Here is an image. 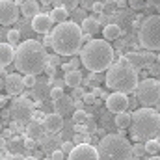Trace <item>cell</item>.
Returning <instances> with one entry per match:
<instances>
[{
	"label": "cell",
	"instance_id": "1",
	"mask_svg": "<svg viewBox=\"0 0 160 160\" xmlns=\"http://www.w3.org/2000/svg\"><path fill=\"white\" fill-rule=\"evenodd\" d=\"M13 63L19 73L24 75H39L45 71V65L48 63V54L43 47V43L34 39H28L24 43H19L15 48Z\"/></svg>",
	"mask_w": 160,
	"mask_h": 160
},
{
	"label": "cell",
	"instance_id": "2",
	"mask_svg": "<svg viewBox=\"0 0 160 160\" xmlns=\"http://www.w3.org/2000/svg\"><path fill=\"white\" fill-rule=\"evenodd\" d=\"M84 43V34L77 22L73 21H63L50 30V47L56 54L60 56H73L82 48Z\"/></svg>",
	"mask_w": 160,
	"mask_h": 160
},
{
	"label": "cell",
	"instance_id": "3",
	"mask_svg": "<svg viewBox=\"0 0 160 160\" xmlns=\"http://www.w3.org/2000/svg\"><path fill=\"white\" fill-rule=\"evenodd\" d=\"M82 65L91 73L106 71L114 62V48L106 39H89L80 50Z\"/></svg>",
	"mask_w": 160,
	"mask_h": 160
},
{
	"label": "cell",
	"instance_id": "4",
	"mask_svg": "<svg viewBox=\"0 0 160 160\" xmlns=\"http://www.w3.org/2000/svg\"><path fill=\"white\" fill-rule=\"evenodd\" d=\"M130 134L134 140H151L157 138L160 132V114L151 106L138 108L130 116Z\"/></svg>",
	"mask_w": 160,
	"mask_h": 160
},
{
	"label": "cell",
	"instance_id": "5",
	"mask_svg": "<svg viewBox=\"0 0 160 160\" xmlns=\"http://www.w3.org/2000/svg\"><path fill=\"white\" fill-rule=\"evenodd\" d=\"M104 84L112 91H121V93H132L138 86V73L136 67L130 65L127 60H121L118 63L110 65L106 69Z\"/></svg>",
	"mask_w": 160,
	"mask_h": 160
},
{
	"label": "cell",
	"instance_id": "6",
	"mask_svg": "<svg viewBox=\"0 0 160 160\" xmlns=\"http://www.w3.org/2000/svg\"><path fill=\"white\" fill-rule=\"evenodd\" d=\"M99 160H130L132 145L121 134H106L97 147Z\"/></svg>",
	"mask_w": 160,
	"mask_h": 160
},
{
	"label": "cell",
	"instance_id": "7",
	"mask_svg": "<svg viewBox=\"0 0 160 160\" xmlns=\"http://www.w3.org/2000/svg\"><path fill=\"white\" fill-rule=\"evenodd\" d=\"M138 39L147 50H160V15H151L143 21Z\"/></svg>",
	"mask_w": 160,
	"mask_h": 160
},
{
	"label": "cell",
	"instance_id": "8",
	"mask_svg": "<svg viewBox=\"0 0 160 160\" xmlns=\"http://www.w3.org/2000/svg\"><path fill=\"white\" fill-rule=\"evenodd\" d=\"M136 99L142 106H155L160 102V80L157 78H143L138 82L136 89Z\"/></svg>",
	"mask_w": 160,
	"mask_h": 160
},
{
	"label": "cell",
	"instance_id": "9",
	"mask_svg": "<svg viewBox=\"0 0 160 160\" xmlns=\"http://www.w3.org/2000/svg\"><path fill=\"white\" fill-rule=\"evenodd\" d=\"M32 114H34V106H32V102L26 97L15 99L11 102V106H9V116H13L15 119H19V121L30 119Z\"/></svg>",
	"mask_w": 160,
	"mask_h": 160
},
{
	"label": "cell",
	"instance_id": "10",
	"mask_svg": "<svg viewBox=\"0 0 160 160\" xmlns=\"http://www.w3.org/2000/svg\"><path fill=\"white\" fill-rule=\"evenodd\" d=\"M67 160H99V153H97V147H93L88 142L86 143H77L71 149Z\"/></svg>",
	"mask_w": 160,
	"mask_h": 160
},
{
	"label": "cell",
	"instance_id": "11",
	"mask_svg": "<svg viewBox=\"0 0 160 160\" xmlns=\"http://www.w3.org/2000/svg\"><path fill=\"white\" fill-rule=\"evenodd\" d=\"M19 6L13 0H0V24H13L19 19Z\"/></svg>",
	"mask_w": 160,
	"mask_h": 160
},
{
	"label": "cell",
	"instance_id": "12",
	"mask_svg": "<svg viewBox=\"0 0 160 160\" xmlns=\"http://www.w3.org/2000/svg\"><path fill=\"white\" fill-rule=\"evenodd\" d=\"M106 108L114 114H119V112H125L128 108V95L127 93H121V91H114L110 93L106 99Z\"/></svg>",
	"mask_w": 160,
	"mask_h": 160
},
{
	"label": "cell",
	"instance_id": "13",
	"mask_svg": "<svg viewBox=\"0 0 160 160\" xmlns=\"http://www.w3.org/2000/svg\"><path fill=\"white\" fill-rule=\"evenodd\" d=\"M54 28V21L50 19V15H45V13H36L32 17V30L38 32V34H48L50 30Z\"/></svg>",
	"mask_w": 160,
	"mask_h": 160
},
{
	"label": "cell",
	"instance_id": "14",
	"mask_svg": "<svg viewBox=\"0 0 160 160\" xmlns=\"http://www.w3.org/2000/svg\"><path fill=\"white\" fill-rule=\"evenodd\" d=\"M4 89H6L9 95H19V93H22V89H24L22 77H21L19 73L8 75V77L4 78Z\"/></svg>",
	"mask_w": 160,
	"mask_h": 160
},
{
	"label": "cell",
	"instance_id": "15",
	"mask_svg": "<svg viewBox=\"0 0 160 160\" xmlns=\"http://www.w3.org/2000/svg\"><path fill=\"white\" fill-rule=\"evenodd\" d=\"M43 125H45L47 134H58V132L63 128V118H62V114H58V112H54V114H47V118H45V121H43Z\"/></svg>",
	"mask_w": 160,
	"mask_h": 160
},
{
	"label": "cell",
	"instance_id": "16",
	"mask_svg": "<svg viewBox=\"0 0 160 160\" xmlns=\"http://www.w3.org/2000/svg\"><path fill=\"white\" fill-rule=\"evenodd\" d=\"M15 58V47L9 43H0V67H8Z\"/></svg>",
	"mask_w": 160,
	"mask_h": 160
},
{
	"label": "cell",
	"instance_id": "17",
	"mask_svg": "<svg viewBox=\"0 0 160 160\" xmlns=\"http://www.w3.org/2000/svg\"><path fill=\"white\" fill-rule=\"evenodd\" d=\"M26 134H28V138H32V140H41V138L47 134L45 125H43L41 121H32V123L28 125V128H26Z\"/></svg>",
	"mask_w": 160,
	"mask_h": 160
},
{
	"label": "cell",
	"instance_id": "18",
	"mask_svg": "<svg viewBox=\"0 0 160 160\" xmlns=\"http://www.w3.org/2000/svg\"><path fill=\"white\" fill-rule=\"evenodd\" d=\"M80 28H82V34L93 36V34H97V32L101 30V24H99V21H97L95 17H84Z\"/></svg>",
	"mask_w": 160,
	"mask_h": 160
},
{
	"label": "cell",
	"instance_id": "19",
	"mask_svg": "<svg viewBox=\"0 0 160 160\" xmlns=\"http://www.w3.org/2000/svg\"><path fill=\"white\" fill-rule=\"evenodd\" d=\"M38 2L36 0H21L19 2V11L24 15V17H34L38 13Z\"/></svg>",
	"mask_w": 160,
	"mask_h": 160
},
{
	"label": "cell",
	"instance_id": "20",
	"mask_svg": "<svg viewBox=\"0 0 160 160\" xmlns=\"http://www.w3.org/2000/svg\"><path fill=\"white\" fill-rule=\"evenodd\" d=\"M63 84L69 86V88H77L82 84V73L78 69H71V71H65V78H63Z\"/></svg>",
	"mask_w": 160,
	"mask_h": 160
},
{
	"label": "cell",
	"instance_id": "21",
	"mask_svg": "<svg viewBox=\"0 0 160 160\" xmlns=\"http://www.w3.org/2000/svg\"><path fill=\"white\" fill-rule=\"evenodd\" d=\"M102 36H104L106 41H116L121 36L119 24H114V22H112V24H106V26L102 28Z\"/></svg>",
	"mask_w": 160,
	"mask_h": 160
},
{
	"label": "cell",
	"instance_id": "22",
	"mask_svg": "<svg viewBox=\"0 0 160 160\" xmlns=\"http://www.w3.org/2000/svg\"><path fill=\"white\" fill-rule=\"evenodd\" d=\"M41 140H43V145H41V147H43V151H45V153H52V151H54V149H58V145H60V140H58V136H56V134H48L47 138L43 136Z\"/></svg>",
	"mask_w": 160,
	"mask_h": 160
},
{
	"label": "cell",
	"instance_id": "23",
	"mask_svg": "<svg viewBox=\"0 0 160 160\" xmlns=\"http://www.w3.org/2000/svg\"><path fill=\"white\" fill-rule=\"evenodd\" d=\"M130 116H132V114H128L127 110H125V112H119V114L116 116V119H114L116 127H118V128H121V130L128 128V125H130Z\"/></svg>",
	"mask_w": 160,
	"mask_h": 160
},
{
	"label": "cell",
	"instance_id": "24",
	"mask_svg": "<svg viewBox=\"0 0 160 160\" xmlns=\"http://www.w3.org/2000/svg\"><path fill=\"white\" fill-rule=\"evenodd\" d=\"M67 17H69V11L63 9V8L54 6V9H50V19L54 22H63V21H67Z\"/></svg>",
	"mask_w": 160,
	"mask_h": 160
},
{
	"label": "cell",
	"instance_id": "25",
	"mask_svg": "<svg viewBox=\"0 0 160 160\" xmlns=\"http://www.w3.org/2000/svg\"><path fill=\"white\" fill-rule=\"evenodd\" d=\"M71 99L73 97H60L58 101H54V106H56V112L58 114H62V112H67L69 108H71Z\"/></svg>",
	"mask_w": 160,
	"mask_h": 160
},
{
	"label": "cell",
	"instance_id": "26",
	"mask_svg": "<svg viewBox=\"0 0 160 160\" xmlns=\"http://www.w3.org/2000/svg\"><path fill=\"white\" fill-rule=\"evenodd\" d=\"M145 153L149 155H158L160 153V142L157 138H151V140H145Z\"/></svg>",
	"mask_w": 160,
	"mask_h": 160
},
{
	"label": "cell",
	"instance_id": "27",
	"mask_svg": "<svg viewBox=\"0 0 160 160\" xmlns=\"http://www.w3.org/2000/svg\"><path fill=\"white\" fill-rule=\"evenodd\" d=\"M32 89H34V97H36L39 102L45 99V97H47V91H48L47 84H41V86H39V82H36V86H34Z\"/></svg>",
	"mask_w": 160,
	"mask_h": 160
},
{
	"label": "cell",
	"instance_id": "28",
	"mask_svg": "<svg viewBox=\"0 0 160 160\" xmlns=\"http://www.w3.org/2000/svg\"><path fill=\"white\" fill-rule=\"evenodd\" d=\"M52 2H54V6L63 8V9H67V11H71V9H75V8L78 6V0H52Z\"/></svg>",
	"mask_w": 160,
	"mask_h": 160
},
{
	"label": "cell",
	"instance_id": "29",
	"mask_svg": "<svg viewBox=\"0 0 160 160\" xmlns=\"http://www.w3.org/2000/svg\"><path fill=\"white\" fill-rule=\"evenodd\" d=\"M6 43H9V45H19L21 43V32L19 30H8V34H6Z\"/></svg>",
	"mask_w": 160,
	"mask_h": 160
},
{
	"label": "cell",
	"instance_id": "30",
	"mask_svg": "<svg viewBox=\"0 0 160 160\" xmlns=\"http://www.w3.org/2000/svg\"><path fill=\"white\" fill-rule=\"evenodd\" d=\"M127 62L130 63V65H143V62H145V56H140L138 52H130L128 56H127Z\"/></svg>",
	"mask_w": 160,
	"mask_h": 160
},
{
	"label": "cell",
	"instance_id": "31",
	"mask_svg": "<svg viewBox=\"0 0 160 160\" xmlns=\"http://www.w3.org/2000/svg\"><path fill=\"white\" fill-rule=\"evenodd\" d=\"M82 101H84V104H99L101 102V99L95 93H84L82 95Z\"/></svg>",
	"mask_w": 160,
	"mask_h": 160
},
{
	"label": "cell",
	"instance_id": "32",
	"mask_svg": "<svg viewBox=\"0 0 160 160\" xmlns=\"http://www.w3.org/2000/svg\"><path fill=\"white\" fill-rule=\"evenodd\" d=\"M88 119V114L84 112V110H77L75 114H73V121H75V125L78 123V125H84V121Z\"/></svg>",
	"mask_w": 160,
	"mask_h": 160
},
{
	"label": "cell",
	"instance_id": "33",
	"mask_svg": "<svg viewBox=\"0 0 160 160\" xmlns=\"http://www.w3.org/2000/svg\"><path fill=\"white\" fill-rule=\"evenodd\" d=\"M48 95H50L52 101H58L60 97H63V89H62V86H54V88L48 91Z\"/></svg>",
	"mask_w": 160,
	"mask_h": 160
},
{
	"label": "cell",
	"instance_id": "34",
	"mask_svg": "<svg viewBox=\"0 0 160 160\" xmlns=\"http://www.w3.org/2000/svg\"><path fill=\"white\" fill-rule=\"evenodd\" d=\"M84 130H86L88 134H91V132L97 130V125H95V121L91 119V118H88V119L84 121Z\"/></svg>",
	"mask_w": 160,
	"mask_h": 160
},
{
	"label": "cell",
	"instance_id": "35",
	"mask_svg": "<svg viewBox=\"0 0 160 160\" xmlns=\"http://www.w3.org/2000/svg\"><path fill=\"white\" fill-rule=\"evenodd\" d=\"M22 82H24V88H34L38 80H36L34 75H24V77H22Z\"/></svg>",
	"mask_w": 160,
	"mask_h": 160
},
{
	"label": "cell",
	"instance_id": "36",
	"mask_svg": "<svg viewBox=\"0 0 160 160\" xmlns=\"http://www.w3.org/2000/svg\"><path fill=\"white\" fill-rule=\"evenodd\" d=\"M128 4H130V8H132V9H143V8L147 6V2H145V0H128Z\"/></svg>",
	"mask_w": 160,
	"mask_h": 160
},
{
	"label": "cell",
	"instance_id": "37",
	"mask_svg": "<svg viewBox=\"0 0 160 160\" xmlns=\"http://www.w3.org/2000/svg\"><path fill=\"white\" fill-rule=\"evenodd\" d=\"M50 158L52 160H65V153H63L62 149H54V151L50 153Z\"/></svg>",
	"mask_w": 160,
	"mask_h": 160
},
{
	"label": "cell",
	"instance_id": "38",
	"mask_svg": "<svg viewBox=\"0 0 160 160\" xmlns=\"http://www.w3.org/2000/svg\"><path fill=\"white\" fill-rule=\"evenodd\" d=\"M88 140H89V136H88V134H82V132H77V136H75L73 143H86Z\"/></svg>",
	"mask_w": 160,
	"mask_h": 160
},
{
	"label": "cell",
	"instance_id": "39",
	"mask_svg": "<svg viewBox=\"0 0 160 160\" xmlns=\"http://www.w3.org/2000/svg\"><path fill=\"white\" fill-rule=\"evenodd\" d=\"M89 9H93V11H97V13H99V11H104V4L99 0V2H95V4H93Z\"/></svg>",
	"mask_w": 160,
	"mask_h": 160
},
{
	"label": "cell",
	"instance_id": "40",
	"mask_svg": "<svg viewBox=\"0 0 160 160\" xmlns=\"http://www.w3.org/2000/svg\"><path fill=\"white\" fill-rule=\"evenodd\" d=\"M73 147H75L73 142H65V143H62V151H63V153H71Z\"/></svg>",
	"mask_w": 160,
	"mask_h": 160
},
{
	"label": "cell",
	"instance_id": "41",
	"mask_svg": "<svg viewBox=\"0 0 160 160\" xmlns=\"http://www.w3.org/2000/svg\"><path fill=\"white\" fill-rule=\"evenodd\" d=\"M95 2H99V0H78V4H82L84 8H91Z\"/></svg>",
	"mask_w": 160,
	"mask_h": 160
},
{
	"label": "cell",
	"instance_id": "42",
	"mask_svg": "<svg viewBox=\"0 0 160 160\" xmlns=\"http://www.w3.org/2000/svg\"><path fill=\"white\" fill-rule=\"evenodd\" d=\"M75 91H73V99H77V97H82L84 95V91L80 89V86H77V88H73Z\"/></svg>",
	"mask_w": 160,
	"mask_h": 160
},
{
	"label": "cell",
	"instance_id": "43",
	"mask_svg": "<svg viewBox=\"0 0 160 160\" xmlns=\"http://www.w3.org/2000/svg\"><path fill=\"white\" fill-rule=\"evenodd\" d=\"M143 151H145V147H142V145H136V149H132V155H134V153H136V155H142Z\"/></svg>",
	"mask_w": 160,
	"mask_h": 160
},
{
	"label": "cell",
	"instance_id": "44",
	"mask_svg": "<svg viewBox=\"0 0 160 160\" xmlns=\"http://www.w3.org/2000/svg\"><path fill=\"white\" fill-rule=\"evenodd\" d=\"M145 2H147V4H151V6H157V8L160 6V0H145Z\"/></svg>",
	"mask_w": 160,
	"mask_h": 160
},
{
	"label": "cell",
	"instance_id": "45",
	"mask_svg": "<svg viewBox=\"0 0 160 160\" xmlns=\"http://www.w3.org/2000/svg\"><path fill=\"white\" fill-rule=\"evenodd\" d=\"M41 4L43 6H48V4H52V0H41Z\"/></svg>",
	"mask_w": 160,
	"mask_h": 160
},
{
	"label": "cell",
	"instance_id": "46",
	"mask_svg": "<svg viewBox=\"0 0 160 160\" xmlns=\"http://www.w3.org/2000/svg\"><path fill=\"white\" fill-rule=\"evenodd\" d=\"M149 160H160V157H158V155H151V158H149Z\"/></svg>",
	"mask_w": 160,
	"mask_h": 160
},
{
	"label": "cell",
	"instance_id": "47",
	"mask_svg": "<svg viewBox=\"0 0 160 160\" xmlns=\"http://www.w3.org/2000/svg\"><path fill=\"white\" fill-rule=\"evenodd\" d=\"M4 89V80H0V91Z\"/></svg>",
	"mask_w": 160,
	"mask_h": 160
},
{
	"label": "cell",
	"instance_id": "48",
	"mask_svg": "<svg viewBox=\"0 0 160 160\" xmlns=\"http://www.w3.org/2000/svg\"><path fill=\"white\" fill-rule=\"evenodd\" d=\"M24 160H38V158H36V157H26Z\"/></svg>",
	"mask_w": 160,
	"mask_h": 160
},
{
	"label": "cell",
	"instance_id": "49",
	"mask_svg": "<svg viewBox=\"0 0 160 160\" xmlns=\"http://www.w3.org/2000/svg\"><path fill=\"white\" fill-rule=\"evenodd\" d=\"M2 145H4V140H2V138H0V149H2Z\"/></svg>",
	"mask_w": 160,
	"mask_h": 160
},
{
	"label": "cell",
	"instance_id": "50",
	"mask_svg": "<svg viewBox=\"0 0 160 160\" xmlns=\"http://www.w3.org/2000/svg\"><path fill=\"white\" fill-rule=\"evenodd\" d=\"M157 60H158V63H160V54H158V56H157Z\"/></svg>",
	"mask_w": 160,
	"mask_h": 160
},
{
	"label": "cell",
	"instance_id": "51",
	"mask_svg": "<svg viewBox=\"0 0 160 160\" xmlns=\"http://www.w3.org/2000/svg\"><path fill=\"white\" fill-rule=\"evenodd\" d=\"M43 160H52V158H43Z\"/></svg>",
	"mask_w": 160,
	"mask_h": 160
},
{
	"label": "cell",
	"instance_id": "52",
	"mask_svg": "<svg viewBox=\"0 0 160 160\" xmlns=\"http://www.w3.org/2000/svg\"><path fill=\"white\" fill-rule=\"evenodd\" d=\"M13 2H21V0H13Z\"/></svg>",
	"mask_w": 160,
	"mask_h": 160
},
{
	"label": "cell",
	"instance_id": "53",
	"mask_svg": "<svg viewBox=\"0 0 160 160\" xmlns=\"http://www.w3.org/2000/svg\"><path fill=\"white\" fill-rule=\"evenodd\" d=\"M158 142H160V140H158Z\"/></svg>",
	"mask_w": 160,
	"mask_h": 160
}]
</instances>
